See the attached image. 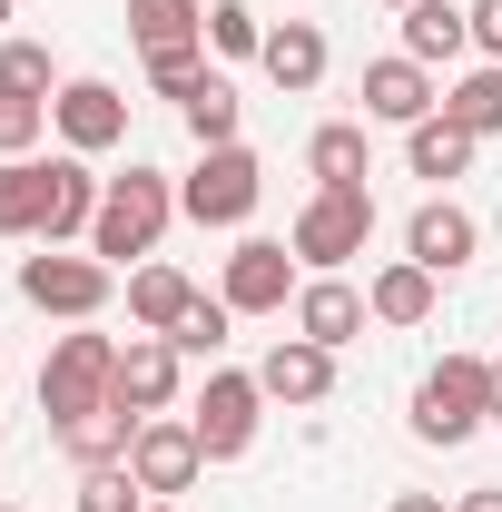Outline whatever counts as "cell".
Here are the masks:
<instances>
[{
  "label": "cell",
  "instance_id": "cell-10",
  "mask_svg": "<svg viewBox=\"0 0 502 512\" xmlns=\"http://www.w3.org/2000/svg\"><path fill=\"white\" fill-rule=\"evenodd\" d=\"M296 286H306V276H296V247H286V237H237L227 286H217V296H227L237 316H286V306H296Z\"/></svg>",
  "mask_w": 502,
  "mask_h": 512
},
{
  "label": "cell",
  "instance_id": "cell-39",
  "mask_svg": "<svg viewBox=\"0 0 502 512\" xmlns=\"http://www.w3.org/2000/svg\"><path fill=\"white\" fill-rule=\"evenodd\" d=\"M148 512H178V503H148Z\"/></svg>",
  "mask_w": 502,
  "mask_h": 512
},
{
  "label": "cell",
  "instance_id": "cell-40",
  "mask_svg": "<svg viewBox=\"0 0 502 512\" xmlns=\"http://www.w3.org/2000/svg\"><path fill=\"white\" fill-rule=\"evenodd\" d=\"M394 10H414V0H394Z\"/></svg>",
  "mask_w": 502,
  "mask_h": 512
},
{
  "label": "cell",
  "instance_id": "cell-22",
  "mask_svg": "<svg viewBox=\"0 0 502 512\" xmlns=\"http://www.w3.org/2000/svg\"><path fill=\"white\" fill-rule=\"evenodd\" d=\"M60 434V453L89 473V463H128V444H138V414L128 404H99V414H69V424H50Z\"/></svg>",
  "mask_w": 502,
  "mask_h": 512
},
{
  "label": "cell",
  "instance_id": "cell-29",
  "mask_svg": "<svg viewBox=\"0 0 502 512\" xmlns=\"http://www.w3.org/2000/svg\"><path fill=\"white\" fill-rule=\"evenodd\" d=\"M207 50L217 60H256L266 50V20H256L247 0H207Z\"/></svg>",
  "mask_w": 502,
  "mask_h": 512
},
{
  "label": "cell",
  "instance_id": "cell-21",
  "mask_svg": "<svg viewBox=\"0 0 502 512\" xmlns=\"http://www.w3.org/2000/svg\"><path fill=\"white\" fill-rule=\"evenodd\" d=\"M473 148H483V138H463V128H453V119H443V109H434V119H424V128H404V168H414V178H424V188H453V178H463V168H473Z\"/></svg>",
  "mask_w": 502,
  "mask_h": 512
},
{
  "label": "cell",
  "instance_id": "cell-13",
  "mask_svg": "<svg viewBox=\"0 0 502 512\" xmlns=\"http://www.w3.org/2000/svg\"><path fill=\"white\" fill-rule=\"evenodd\" d=\"M404 256L434 266V276H463V266L483 256V217H473L463 197H424V207L404 217Z\"/></svg>",
  "mask_w": 502,
  "mask_h": 512
},
{
  "label": "cell",
  "instance_id": "cell-4",
  "mask_svg": "<svg viewBox=\"0 0 502 512\" xmlns=\"http://www.w3.org/2000/svg\"><path fill=\"white\" fill-rule=\"evenodd\" d=\"M286 247H296V266H315V276H345L355 256L375 247V188H315L306 207H296V227H286Z\"/></svg>",
  "mask_w": 502,
  "mask_h": 512
},
{
  "label": "cell",
  "instance_id": "cell-30",
  "mask_svg": "<svg viewBox=\"0 0 502 512\" xmlns=\"http://www.w3.org/2000/svg\"><path fill=\"white\" fill-rule=\"evenodd\" d=\"M0 89L60 99V60H50V40H0Z\"/></svg>",
  "mask_w": 502,
  "mask_h": 512
},
{
  "label": "cell",
  "instance_id": "cell-36",
  "mask_svg": "<svg viewBox=\"0 0 502 512\" xmlns=\"http://www.w3.org/2000/svg\"><path fill=\"white\" fill-rule=\"evenodd\" d=\"M384 512H453V503H443V493H394Z\"/></svg>",
  "mask_w": 502,
  "mask_h": 512
},
{
  "label": "cell",
  "instance_id": "cell-11",
  "mask_svg": "<svg viewBox=\"0 0 502 512\" xmlns=\"http://www.w3.org/2000/svg\"><path fill=\"white\" fill-rule=\"evenodd\" d=\"M50 128H60V148H79V158H109V148L128 138V99H119V79H60Z\"/></svg>",
  "mask_w": 502,
  "mask_h": 512
},
{
  "label": "cell",
  "instance_id": "cell-5",
  "mask_svg": "<svg viewBox=\"0 0 502 512\" xmlns=\"http://www.w3.org/2000/svg\"><path fill=\"white\" fill-rule=\"evenodd\" d=\"M256 197H266V168H256L247 138H227V148H197V168L178 178V217H197V227H247Z\"/></svg>",
  "mask_w": 502,
  "mask_h": 512
},
{
  "label": "cell",
  "instance_id": "cell-33",
  "mask_svg": "<svg viewBox=\"0 0 502 512\" xmlns=\"http://www.w3.org/2000/svg\"><path fill=\"white\" fill-rule=\"evenodd\" d=\"M79 512H148V493H138L128 463H89L79 473Z\"/></svg>",
  "mask_w": 502,
  "mask_h": 512
},
{
  "label": "cell",
  "instance_id": "cell-35",
  "mask_svg": "<svg viewBox=\"0 0 502 512\" xmlns=\"http://www.w3.org/2000/svg\"><path fill=\"white\" fill-rule=\"evenodd\" d=\"M453 512H502V483H473V493H463Z\"/></svg>",
  "mask_w": 502,
  "mask_h": 512
},
{
  "label": "cell",
  "instance_id": "cell-31",
  "mask_svg": "<svg viewBox=\"0 0 502 512\" xmlns=\"http://www.w3.org/2000/svg\"><path fill=\"white\" fill-rule=\"evenodd\" d=\"M50 138V99H30V89H0V158H30Z\"/></svg>",
  "mask_w": 502,
  "mask_h": 512
},
{
  "label": "cell",
  "instance_id": "cell-24",
  "mask_svg": "<svg viewBox=\"0 0 502 512\" xmlns=\"http://www.w3.org/2000/svg\"><path fill=\"white\" fill-rule=\"evenodd\" d=\"M443 119L463 128V138H502V60L463 69V79L443 89Z\"/></svg>",
  "mask_w": 502,
  "mask_h": 512
},
{
  "label": "cell",
  "instance_id": "cell-25",
  "mask_svg": "<svg viewBox=\"0 0 502 512\" xmlns=\"http://www.w3.org/2000/svg\"><path fill=\"white\" fill-rule=\"evenodd\" d=\"M128 40H138V50L207 40V0H128Z\"/></svg>",
  "mask_w": 502,
  "mask_h": 512
},
{
  "label": "cell",
  "instance_id": "cell-28",
  "mask_svg": "<svg viewBox=\"0 0 502 512\" xmlns=\"http://www.w3.org/2000/svg\"><path fill=\"white\" fill-rule=\"evenodd\" d=\"M227 325H237V306H227V296H197V306H188V325H178L168 345H178L188 365H217V355H227Z\"/></svg>",
  "mask_w": 502,
  "mask_h": 512
},
{
  "label": "cell",
  "instance_id": "cell-38",
  "mask_svg": "<svg viewBox=\"0 0 502 512\" xmlns=\"http://www.w3.org/2000/svg\"><path fill=\"white\" fill-rule=\"evenodd\" d=\"M10 10H20V0H0V40H10Z\"/></svg>",
  "mask_w": 502,
  "mask_h": 512
},
{
  "label": "cell",
  "instance_id": "cell-26",
  "mask_svg": "<svg viewBox=\"0 0 502 512\" xmlns=\"http://www.w3.org/2000/svg\"><path fill=\"white\" fill-rule=\"evenodd\" d=\"M178 119H188V138H197V148H227V138H237V119H247V99H237V89L207 69V79L188 89V109H178Z\"/></svg>",
  "mask_w": 502,
  "mask_h": 512
},
{
  "label": "cell",
  "instance_id": "cell-15",
  "mask_svg": "<svg viewBox=\"0 0 502 512\" xmlns=\"http://www.w3.org/2000/svg\"><path fill=\"white\" fill-rule=\"evenodd\" d=\"M443 109V89H434V69L424 60H365V119H384V128H424Z\"/></svg>",
  "mask_w": 502,
  "mask_h": 512
},
{
  "label": "cell",
  "instance_id": "cell-16",
  "mask_svg": "<svg viewBox=\"0 0 502 512\" xmlns=\"http://www.w3.org/2000/svg\"><path fill=\"white\" fill-rule=\"evenodd\" d=\"M256 384H266V404H325L335 394V355L306 345V335H276L266 365H256Z\"/></svg>",
  "mask_w": 502,
  "mask_h": 512
},
{
  "label": "cell",
  "instance_id": "cell-20",
  "mask_svg": "<svg viewBox=\"0 0 502 512\" xmlns=\"http://www.w3.org/2000/svg\"><path fill=\"white\" fill-rule=\"evenodd\" d=\"M463 50H473V10L463 0H414L404 10V60L443 69V60H463Z\"/></svg>",
  "mask_w": 502,
  "mask_h": 512
},
{
  "label": "cell",
  "instance_id": "cell-41",
  "mask_svg": "<svg viewBox=\"0 0 502 512\" xmlns=\"http://www.w3.org/2000/svg\"><path fill=\"white\" fill-rule=\"evenodd\" d=\"M0 512H20V503H0Z\"/></svg>",
  "mask_w": 502,
  "mask_h": 512
},
{
  "label": "cell",
  "instance_id": "cell-1",
  "mask_svg": "<svg viewBox=\"0 0 502 512\" xmlns=\"http://www.w3.org/2000/svg\"><path fill=\"white\" fill-rule=\"evenodd\" d=\"M168 217H178V178L168 168H148V158H128V178H109V197H99V227H89V256H158V237H168Z\"/></svg>",
  "mask_w": 502,
  "mask_h": 512
},
{
  "label": "cell",
  "instance_id": "cell-8",
  "mask_svg": "<svg viewBox=\"0 0 502 512\" xmlns=\"http://www.w3.org/2000/svg\"><path fill=\"white\" fill-rule=\"evenodd\" d=\"M128 473H138V493H148V503L197 493V473H207L197 424H188V414H148V424H138V444H128Z\"/></svg>",
  "mask_w": 502,
  "mask_h": 512
},
{
  "label": "cell",
  "instance_id": "cell-12",
  "mask_svg": "<svg viewBox=\"0 0 502 512\" xmlns=\"http://www.w3.org/2000/svg\"><path fill=\"white\" fill-rule=\"evenodd\" d=\"M109 394H119L138 424H148V414H178V394H188V355H178L168 335H128V345H119V384H109Z\"/></svg>",
  "mask_w": 502,
  "mask_h": 512
},
{
  "label": "cell",
  "instance_id": "cell-2",
  "mask_svg": "<svg viewBox=\"0 0 502 512\" xmlns=\"http://www.w3.org/2000/svg\"><path fill=\"white\" fill-rule=\"evenodd\" d=\"M404 424H414V444H443V453L473 444L493 424V355H443L434 375L414 384V414Z\"/></svg>",
  "mask_w": 502,
  "mask_h": 512
},
{
  "label": "cell",
  "instance_id": "cell-14",
  "mask_svg": "<svg viewBox=\"0 0 502 512\" xmlns=\"http://www.w3.org/2000/svg\"><path fill=\"white\" fill-rule=\"evenodd\" d=\"M286 316H296V335H306V345H325V355H345V345H355V335L375 325V306H365V296H355L345 276H306Z\"/></svg>",
  "mask_w": 502,
  "mask_h": 512
},
{
  "label": "cell",
  "instance_id": "cell-19",
  "mask_svg": "<svg viewBox=\"0 0 502 512\" xmlns=\"http://www.w3.org/2000/svg\"><path fill=\"white\" fill-rule=\"evenodd\" d=\"M306 168H315V188H365V178H375V138H365V119H325L306 138Z\"/></svg>",
  "mask_w": 502,
  "mask_h": 512
},
{
  "label": "cell",
  "instance_id": "cell-6",
  "mask_svg": "<svg viewBox=\"0 0 502 512\" xmlns=\"http://www.w3.org/2000/svg\"><path fill=\"white\" fill-rule=\"evenodd\" d=\"M109 296H119V266L109 256H60V247L20 256V306H40V316H60V325H99Z\"/></svg>",
  "mask_w": 502,
  "mask_h": 512
},
{
  "label": "cell",
  "instance_id": "cell-18",
  "mask_svg": "<svg viewBox=\"0 0 502 512\" xmlns=\"http://www.w3.org/2000/svg\"><path fill=\"white\" fill-rule=\"evenodd\" d=\"M325 60H335V50H325V30H315V20H276V30H266V50H256V69H266L286 99L325 89Z\"/></svg>",
  "mask_w": 502,
  "mask_h": 512
},
{
  "label": "cell",
  "instance_id": "cell-27",
  "mask_svg": "<svg viewBox=\"0 0 502 512\" xmlns=\"http://www.w3.org/2000/svg\"><path fill=\"white\" fill-rule=\"evenodd\" d=\"M0 237H40V158H0Z\"/></svg>",
  "mask_w": 502,
  "mask_h": 512
},
{
  "label": "cell",
  "instance_id": "cell-23",
  "mask_svg": "<svg viewBox=\"0 0 502 512\" xmlns=\"http://www.w3.org/2000/svg\"><path fill=\"white\" fill-rule=\"evenodd\" d=\"M434 266H414V256H394V266H375V286H365V306H375V325H424L434 316Z\"/></svg>",
  "mask_w": 502,
  "mask_h": 512
},
{
  "label": "cell",
  "instance_id": "cell-37",
  "mask_svg": "<svg viewBox=\"0 0 502 512\" xmlns=\"http://www.w3.org/2000/svg\"><path fill=\"white\" fill-rule=\"evenodd\" d=\"M493 424H502V355H493Z\"/></svg>",
  "mask_w": 502,
  "mask_h": 512
},
{
  "label": "cell",
  "instance_id": "cell-32",
  "mask_svg": "<svg viewBox=\"0 0 502 512\" xmlns=\"http://www.w3.org/2000/svg\"><path fill=\"white\" fill-rule=\"evenodd\" d=\"M207 79V40H178V50H148V89L188 109V89Z\"/></svg>",
  "mask_w": 502,
  "mask_h": 512
},
{
  "label": "cell",
  "instance_id": "cell-3",
  "mask_svg": "<svg viewBox=\"0 0 502 512\" xmlns=\"http://www.w3.org/2000/svg\"><path fill=\"white\" fill-rule=\"evenodd\" d=\"M109 384H119V335H99V325H69V335H50V365H40V414H50V424L119 404Z\"/></svg>",
  "mask_w": 502,
  "mask_h": 512
},
{
  "label": "cell",
  "instance_id": "cell-42",
  "mask_svg": "<svg viewBox=\"0 0 502 512\" xmlns=\"http://www.w3.org/2000/svg\"><path fill=\"white\" fill-rule=\"evenodd\" d=\"M0 375H10V365H0Z\"/></svg>",
  "mask_w": 502,
  "mask_h": 512
},
{
  "label": "cell",
  "instance_id": "cell-17",
  "mask_svg": "<svg viewBox=\"0 0 502 512\" xmlns=\"http://www.w3.org/2000/svg\"><path fill=\"white\" fill-rule=\"evenodd\" d=\"M188 306H197V276H188V266H158V256L128 266V325H138V335H178Z\"/></svg>",
  "mask_w": 502,
  "mask_h": 512
},
{
  "label": "cell",
  "instance_id": "cell-34",
  "mask_svg": "<svg viewBox=\"0 0 502 512\" xmlns=\"http://www.w3.org/2000/svg\"><path fill=\"white\" fill-rule=\"evenodd\" d=\"M463 10H473V50L502 60V0H463Z\"/></svg>",
  "mask_w": 502,
  "mask_h": 512
},
{
  "label": "cell",
  "instance_id": "cell-9",
  "mask_svg": "<svg viewBox=\"0 0 502 512\" xmlns=\"http://www.w3.org/2000/svg\"><path fill=\"white\" fill-rule=\"evenodd\" d=\"M99 197H109V178H99L79 148L40 158V237H30V247H69V237H89V227H99Z\"/></svg>",
  "mask_w": 502,
  "mask_h": 512
},
{
  "label": "cell",
  "instance_id": "cell-7",
  "mask_svg": "<svg viewBox=\"0 0 502 512\" xmlns=\"http://www.w3.org/2000/svg\"><path fill=\"white\" fill-rule=\"evenodd\" d=\"M188 424H197V444H207V463H247V453H256V424H266V384L237 375V365H207Z\"/></svg>",
  "mask_w": 502,
  "mask_h": 512
}]
</instances>
